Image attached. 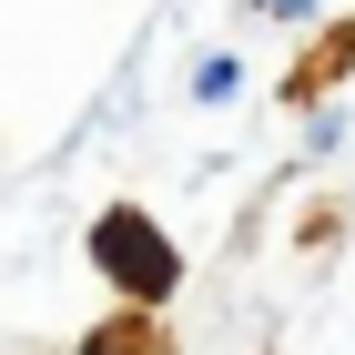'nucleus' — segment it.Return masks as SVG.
I'll list each match as a JSON object with an SVG mask.
<instances>
[{"label": "nucleus", "mask_w": 355, "mask_h": 355, "mask_svg": "<svg viewBox=\"0 0 355 355\" xmlns=\"http://www.w3.org/2000/svg\"><path fill=\"white\" fill-rule=\"evenodd\" d=\"M92 264H102L132 304H163L173 274H183V264H173V244H163L142 214H102V223H92Z\"/></svg>", "instance_id": "obj_1"}, {"label": "nucleus", "mask_w": 355, "mask_h": 355, "mask_svg": "<svg viewBox=\"0 0 355 355\" xmlns=\"http://www.w3.org/2000/svg\"><path fill=\"white\" fill-rule=\"evenodd\" d=\"M82 355H173V345H163V335H153V325L132 315V325H102V335H92Z\"/></svg>", "instance_id": "obj_2"}]
</instances>
